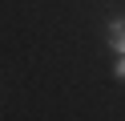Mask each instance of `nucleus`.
I'll use <instances>...</instances> for the list:
<instances>
[{"instance_id":"1","label":"nucleus","mask_w":125,"mask_h":121,"mask_svg":"<svg viewBox=\"0 0 125 121\" xmlns=\"http://www.w3.org/2000/svg\"><path fill=\"white\" fill-rule=\"evenodd\" d=\"M105 36H109V48H113L117 56H125V16H113V20L105 24Z\"/></svg>"},{"instance_id":"2","label":"nucleus","mask_w":125,"mask_h":121,"mask_svg":"<svg viewBox=\"0 0 125 121\" xmlns=\"http://www.w3.org/2000/svg\"><path fill=\"white\" fill-rule=\"evenodd\" d=\"M113 77L125 85V56H117V65H113Z\"/></svg>"}]
</instances>
